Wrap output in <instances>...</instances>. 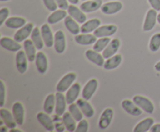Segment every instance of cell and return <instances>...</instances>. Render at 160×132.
<instances>
[{
    "instance_id": "obj_28",
    "label": "cell",
    "mask_w": 160,
    "mask_h": 132,
    "mask_svg": "<svg viewBox=\"0 0 160 132\" xmlns=\"http://www.w3.org/2000/svg\"><path fill=\"white\" fill-rule=\"evenodd\" d=\"M5 24L7 27L11 29H19L26 25V20L22 17L12 16L7 19L5 22Z\"/></svg>"
},
{
    "instance_id": "obj_48",
    "label": "cell",
    "mask_w": 160,
    "mask_h": 132,
    "mask_svg": "<svg viewBox=\"0 0 160 132\" xmlns=\"http://www.w3.org/2000/svg\"><path fill=\"white\" fill-rule=\"evenodd\" d=\"M10 132H20L21 130H17V129H14V128H12L10 129V130H9Z\"/></svg>"
},
{
    "instance_id": "obj_40",
    "label": "cell",
    "mask_w": 160,
    "mask_h": 132,
    "mask_svg": "<svg viewBox=\"0 0 160 132\" xmlns=\"http://www.w3.org/2000/svg\"><path fill=\"white\" fill-rule=\"evenodd\" d=\"M88 130V123L86 120H81L79 121L78 127L76 128V132H87Z\"/></svg>"
},
{
    "instance_id": "obj_15",
    "label": "cell",
    "mask_w": 160,
    "mask_h": 132,
    "mask_svg": "<svg viewBox=\"0 0 160 132\" xmlns=\"http://www.w3.org/2000/svg\"><path fill=\"white\" fill-rule=\"evenodd\" d=\"M67 99L66 96H64L63 93L57 92L56 94V107L55 111L59 116H62L65 113L66 106H67Z\"/></svg>"
},
{
    "instance_id": "obj_23",
    "label": "cell",
    "mask_w": 160,
    "mask_h": 132,
    "mask_svg": "<svg viewBox=\"0 0 160 132\" xmlns=\"http://www.w3.org/2000/svg\"><path fill=\"white\" fill-rule=\"evenodd\" d=\"M85 56L91 62L95 64L98 66H103L105 64L104 57L99 54V52L95 50H88L85 52Z\"/></svg>"
},
{
    "instance_id": "obj_25",
    "label": "cell",
    "mask_w": 160,
    "mask_h": 132,
    "mask_svg": "<svg viewBox=\"0 0 160 132\" xmlns=\"http://www.w3.org/2000/svg\"><path fill=\"white\" fill-rule=\"evenodd\" d=\"M102 6V0H91L81 5V9L84 12H92L98 10Z\"/></svg>"
},
{
    "instance_id": "obj_50",
    "label": "cell",
    "mask_w": 160,
    "mask_h": 132,
    "mask_svg": "<svg viewBox=\"0 0 160 132\" xmlns=\"http://www.w3.org/2000/svg\"><path fill=\"white\" fill-rule=\"evenodd\" d=\"M5 128H6V127H2L1 131H6V130H6V129H5Z\"/></svg>"
},
{
    "instance_id": "obj_39",
    "label": "cell",
    "mask_w": 160,
    "mask_h": 132,
    "mask_svg": "<svg viewBox=\"0 0 160 132\" xmlns=\"http://www.w3.org/2000/svg\"><path fill=\"white\" fill-rule=\"evenodd\" d=\"M43 2L45 7L49 11L54 12V11L57 10L58 5L56 0H43Z\"/></svg>"
},
{
    "instance_id": "obj_17",
    "label": "cell",
    "mask_w": 160,
    "mask_h": 132,
    "mask_svg": "<svg viewBox=\"0 0 160 132\" xmlns=\"http://www.w3.org/2000/svg\"><path fill=\"white\" fill-rule=\"evenodd\" d=\"M12 114L18 125H23L24 122V108L21 102H16L12 106Z\"/></svg>"
},
{
    "instance_id": "obj_36",
    "label": "cell",
    "mask_w": 160,
    "mask_h": 132,
    "mask_svg": "<svg viewBox=\"0 0 160 132\" xmlns=\"http://www.w3.org/2000/svg\"><path fill=\"white\" fill-rule=\"evenodd\" d=\"M110 41L111 39L109 38V37H100L99 40H97L94 44L93 50H95V51H98V52L103 51Z\"/></svg>"
},
{
    "instance_id": "obj_37",
    "label": "cell",
    "mask_w": 160,
    "mask_h": 132,
    "mask_svg": "<svg viewBox=\"0 0 160 132\" xmlns=\"http://www.w3.org/2000/svg\"><path fill=\"white\" fill-rule=\"evenodd\" d=\"M69 112L73 116L76 121H81L83 119V113L77 103H71L69 106Z\"/></svg>"
},
{
    "instance_id": "obj_32",
    "label": "cell",
    "mask_w": 160,
    "mask_h": 132,
    "mask_svg": "<svg viewBox=\"0 0 160 132\" xmlns=\"http://www.w3.org/2000/svg\"><path fill=\"white\" fill-rule=\"evenodd\" d=\"M122 61V56L121 54H115V55L112 56L111 57L108 58L106 61L105 62L104 67L105 69L106 70H112L114 68H117L119 65L121 64Z\"/></svg>"
},
{
    "instance_id": "obj_26",
    "label": "cell",
    "mask_w": 160,
    "mask_h": 132,
    "mask_svg": "<svg viewBox=\"0 0 160 132\" xmlns=\"http://www.w3.org/2000/svg\"><path fill=\"white\" fill-rule=\"evenodd\" d=\"M96 36L93 34H78L75 36L74 40L78 43L81 45H90L93 44L94 43L97 41Z\"/></svg>"
},
{
    "instance_id": "obj_7",
    "label": "cell",
    "mask_w": 160,
    "mask_h": 132,
    "mask_svg": "<svg viewBox=\"0 0 160 132\" xmlns=\"http://www.w3.org/2000/svg\"><path fill=\"white\" fill-rule=\"evenodd\" d=\"M98 88V81L95 79L89 80L84 85L82 91V97L86 100H89Z\"/></svg>"
},
{
    "instance_id": "obj_10",
    "label": "cell",
    "mask_w": 160,
    "mask_h": 132,
    "mask_svg": "<svg viewBox=\"0 0 160 132\" xmlns=\"http://www.w3.org/2000/svg\"><path fill=\"white\" fill-rule=\"evenodd\" d=\"M117 31V26L116 25H106L99 26L94 31V35L97 37H106L113 35Z\"/></svg>"
},
{
    "instance_id": "obj_13",
    "label": "cell",
    "mask_w": 160,
    "mask_h": 132,
    "mask_svg": "<svg viewBox=\"0 0 160 132\" xmlns=\"http://www.w3.org/2000/svg\"><path fill=\"white\" fill-rule=\"evenodd\" d=\"M41 33L45 46L47 48L52 47V45H54V36L48 24L42 25L41 27Z\"/></svg>"
},
{
    "instance_id": "obj_19",
    "label": "cell",
    "mask_w": 160,
    "mask_h": 132,
    "mask_svg": "<svg viewBox=\"0 0 160 132\" xmlns=\"http://www.w3.org/2000/svg\"><path fill=\"white\" fill-rule=\"evenodd\" d=\"M80 92H81L80 84L78 82L73 84L66 93V99H67V103L71 104L74 102V101L78 99V96H79Z\"/></svg>"
},
{
    "instance_id": "obj_5",
    "label": "cell",
    "mask_w": 160,
    "mask_h": 132,
    "mask_svg": "<svg viewBox=\"0 0 160 132\" xmlns=\"http://www.w3.org/2000/svg\"><path fill=\"white\" fill-rule=\"evenodd\" d=\"M55 51L58 54H62L66 49L65 34L62 30H58L54 36Z\"/></svg>"
},
{
    "instance_id": "obj_52",
    "label": "cell",
    "mask_w": 160,
    "mask_h": 132,
    "mask_svg": "<svg viewBox=\"0 0 160 132\" xmlns=\"http://www.w3.org/2000/svg\"><path fill=\"white\" fill-rule=\"evenodd\" d=\"M83 1H85V0H83Z\"/></svg>"
},
{
    "instance_id": "obj_6",
    "label": "cell",
    "mask_w": 160,
    "mask_h": 132,
    "mask_svg": "<svg viewBox=\"0 0 160 132\" xmlns=\"http://www.w3.org/2000/svg\"><path fill=\"white\" fill-rule=\"evenodd\" d=\"M112 117H113V110L111 108H106L103 110L99 121H98V127L102 130H105L111 124Z\"/></svg>"
},
{
    "instance_id": "obj_8",
    "label": "cell",
    "mask_w": 160,
    "mask_h": 132,
    "mask_svg": "<svg viewBox=\"0 0 160 132\" xmlns=\"http://www.w3.org/2000/svg\"><path fill=\"white\" fill-rule=\"evenodd\" d=\"M28 57L23 51H19L16 55V65L20 74L26 72L28 69Z\"/></svg>"
},
{
    "instance_id": "obj_11",
    "label": "cell",
    "mask_w": 160,
    "mask_h": 132,
    "mask_svg": "<svg viewBox=\"0 0 160 132\" xmlns=\"http://www.w3.org/2000/svg\"><path fill=\"white\" fill-rule=\"evenodd\" d=\"M0 44H1L2 48L7 50V51H12V52L19 51L21 48V45L19 43V42L6 37H2L1 40H0Z\"/></svg>"
},
{
    "instance_id": "obj_4",
    "label": "cell",
    "mask_w": 160,
    "mask_h": 132,
    "mask_svg": "<svg viewBox=\"0 0 160 132\" xmlns=\"http://www.w3.org/2000/svg\"><path fill=\"white\" fill-rule=\"evenodd\" d=\"M157 11L156 9H149L145 16V23L143 25L144 31H150L155 27L157 20Z\"/></svg>"
},
{
    "instance_id": "obj_46",
    "label": "cell",
    "mask_w": 160,
    "mask_h": 132,
    "mask_svg": "<svg viewBox=\"0 0 160 132\" xmlns=\"http://www.w3.org/2000/svg\"><path fill=\"white\" fill-rule=\"evenodd\" d=\"M155 68H156V71H159L160 72V61L158 62L157 64H156V65H155Z\"/></svg>"
},
{
    "instance_id": "obj_24",
    "label": "cell",
    "mask_w": 160,
    "mask_h": 132,
    "mask_svg": "<svg viewBox=\"0 0 160 132\" xmlns=\"http://www.w3.org/2000/svg\"><path fill=\"white\" fill-rule=\"evenodd\" d=\"M23 47H24V51L28 61L31 62L35 61L36 55H37V53H36L37 48L33 43L32 40H25L24 43H23Z\"/></svg>"
},
{
    "instance_id": "obj_35",
    "label": "cell",
    "mask_w": 160,
    "mask_h": 132,
    "mask_svg": "<svg viewBox=\"0 0 160 132\" xmlns=\"http://www.w3.org/2000/svg\"><path fill=\"white\" fill-rule=\"evenodd\" d=\"M56 107V95L49 94L44 102V110L48 114H51Z\"/></svg>"
},
{
    "instance_id": "obj_51",
    "label": "cell",
    "mask_w": 160,
    "mask_h": 132,
    "mask_svg": "<svg viewBox=\"0 0 160 132\" xmlns=\"http://www.w3.org/2000/svg\"><path fill=\"white\" fill-rule=\"evenodd\" d=\"M1 2H6V1H9V0H0Z\"/></svg>"
},
{
    "instance_id": "obj_43",
    "label": "cell",
    "mask_w": 160,
    "mask_h": 132,
    "mask_svg": "<svg viewBox=\"0 0 160 132\" xmlns=\"http://www.w3.org/2000/svg\"><path fill=\"white\" fill-rule=\"evenodd\" d=\"M57 2L58 7L61 9H68L69 4H68V0H56Z\"/></svg>"
},
{
    "instance_id": "obj_41",
    "label": "cell",
    "mask_w": 160,
    "mask_h": 132,
    "mask_svg": "<svg viewBox=\"0 0 160 132\" xmlns=\"http://www.w3.org/2000/svg\"><path fill=\"white\" fill-rule=\"evenodd\" d=\"M5 97H6V88L3 81H0V107H2L5 103Z\"/></svg>"
},
{
    "instance_id": "obj_47",
    "label": "cell",
    "mask_w": 160,
    "mask_h": 132,
    "mask_svg": "<svg viewBox=\"0 0 160 132\" xmlns=\"http://www.w3.org/2000/svg\"><path fill=\"white\" fill-rule=\"evenodd\" d=\"M69 2H70L71 4L73 5H76V4H78V2H79V0H68Z\"/></svg>"
},
{
    "instance_id": "obj_45",
    "label": "cell",
    "mask_w": 160,
    "mask_h": 132,
    "mask_svg": "<svg viewBox=\"0 0 160 132\" xmlns=\"http://www.w3.org/2000/svg\"><path fill=\"white\" fill-rule=\"evenodd\" d=\"M150 131L152 132H160V124H157L153 125L150 129Z\"/></svg>"
},
{
    "instance_id": "obj_31",
    "label": "cell",
    "mask_w": 160,
    "mask_h": 132,
    "mask_svg": "<svg viewBox=\"0 0 160 132\" xmlns=\"http://www.w3.org/2000/svg\"><path fill=\"white\" fill-rule=\"evenodd\" d=\"M154 124V120L153 118L148 117L146 119L143 120L141 122H139L137 125L135 126L134 129V132H146L151 129Z\"/></svg>"
},
{
    "instance_id": "obj_21",
    "label": "cell",
    "mask_w": 160,
    "mask_h": 132,
    "mask_svg": "<svg viewBox=\"0 0 160 132\" xmlns=\"http://www.w3.org/2000/svg\"><path fill=\"white\" fill-rule=\"evenodd\" d=\"M77 104L79 107V108L81 109V110L82 111L83 114L88 118L92 117L94 116V113H95V110H94L93 107H92L90 103L88 102V100L83 99H78L77 100Z\"/></svg>"
},
{
    "instance_id": "obj_12",
    "label": "cell",
    "mask_w": 160,
    "mask_h": 132,
    "mask_svg": "<svg viewBox=\"0 0 160 132\" xmlns=\"http://www.w3.org/2000/svg\"><path fill=\"white\" fill-rule=\"evenodd\" d=\"M123 110L131 116H139L142 113V110L135 103L129 99H124L121 103Z\"/></svg>"
},
{
    "instance_id": "obj_42",
    "label": "cell",
    "mask_w": 160,
    "mask_h": 132,
    "mask_svg": "<svg viewBox=\"0 0 160 132\" xmlns=\"http://www.w3.org/2000/svg\"><path fill=\"white\" fill-rule=\"evenodd\" d=\"M9 10L8 8H2L0 10V26L6 22V18L9 16Z\"/></svg>"
},
{
    "instance_id": "obj_22",
    "label": "cell",
    "mask_w": 160,
    "mask_h": 132,
    "mask_svg": "<svg viewBox=\"0 0 160 132\" xmlns=\"http://www.w3.org/2000/svg\"><path fill=\"white\" fill-rule=\"evenodd\" d=\"M37 119L38 122L46 129L48 131H53L55 128L54 124L48 113H45L43 112H40L38 113Z\"/></svg>"
},
{
    "instance_id": "obj_2",
    "label": "cell",
    "mask_w": 160,
    "mask_h": 132,
    "mask_svg": "<svg viewBox=\"0 0 160 132\" xmlns=\"http://www.w3.org/2000/svg\"><path fill=\"white\" fill-rule=\"evenodd\" d=\"M133 102H135L142 110L148 113H152L154 111V105L150 99L142 96H135L133 98Z\"/></svg>"
},
{
    "instance_id": "obj_29",
    "label": "cell",
    "mask_w": 160,
    "mask_h": 132,
    "mask_svg": "<svg viewBox=\"0 0 160 132\" xmlns=\"http://www.w3.org/2000/svg\"><path fill=\"white\" fill-rule=\"evenodd\" d=\"M76 120L70 114V112H66L62 115V123L67 128V130L70 132H73L76 130Z\"/></svg>"
},
{
    "instance_id": "obj_27",
    "label": "cell",
    "mask_w": 160,
    "mask_h": 132,
    "mask_svg": "<svg viewBox=\"0 0 160 132\" xmlns=\"http://www.w3.org/2000/svg\"><path fill=\"white\" fill-rule=\"evenodd\" d=\"M101 24V21L98 19H92L83 23L81 27V32L82 34H89V33L95 31L98 28Z\"/></svg>"
},
{
    "instance_id": "obj_20",
    "label": "cell",
    "mask_w": 160,
    "mask_h": 132,
    "mask_svg": "<svg viewBox=\"0 0 160 132\" xmlns=\"http://www.w3.org/2000/svg\"><path fill=\"white\" fill-rule=\"evenodd\" d=\"M0 116H1L2 120L4 121V124L9 128H15L17 127V123L16 122V120L14 118L13 114L10 113L6 109H1L0 110Z\"/></svg>"
},
{
    "instance_id": "obj_33",
    "label": "cell",
    "mask_w": 160,
    "mask_h": 132,
    "mask_svg": "<svg viewBox=\"0 0 160 132\" xmlns=\"http://www.w3.org/2000/svg\"><path fill=\"white\" fill-rule=\"evenodd\" d=\"M31 40H32L33 43H34L37 49H42L44 46V40L42 38L41 30H39L38 27H34L32 33H31Z\"/></svg>"
},
{
    "instance_id": "obj_38",
    "label": "cell",
    "mask_w": 160,
    "mask_h": 132,
    "mask_svg": "<svg viewBox=\"0 0 160 132\" xmlns=\"http://www.w3.org/2000/svg\"><path fill=\"white\" fill-rule=\"evenodd\" d=\"M160 48V33L154 34L152 37L149 43V49L152 52H156L159 51Z\"/></svg>"
},
{
    "instance_id": "obj_34",
    "label": "cell",
    "mask_w": 160,
    "mask_h": 132,
    "mask_svg": "<svg viewBox=\"0 0 160 132\" xmlns=\"http://www.w3.org/2000/svg\"><path fill=\"white\" fill-rule=\"evenodd\" d=\"M67 12L64 9L56 10L48 17V23L49 24H55L58 22L61 21L62 19H65L67 16Z\"/></svg>"
},
{
    "instance_id": "obj_18",
    "label": "cell",
    "mask_w": 160,
    "mask_h": 132,
    "mask_svg": "<svg viewBox=\"0 0 160 132\" xmlns=\"http://www.w3.org/2000/svg\"><path fill=\"white\" fill-rule=\"evenodd\" d=\"M67 10H68V12L70 16L73 17L78 23H84L86 22L87 16H86L85 14L84 13V12L81 9H80L79 8L75 6L74 5L72 4L70 6H69V8Z\"/></svg>"
},
{
    "instance_id": "obj_9",
    "label": "cell",
    "mask_w": 160,
    "mask_h": 132,
    "mask_svg": "<svg viewBox=\"0 0 160 132\" xmlns=\"http://www.w3.org/2000/svg\"><path fill=\"white\" fill-rule=\"evenodd\" d=\"M122 8H123V4L120 2L115 1L103 4L101 7V10L106 15H112L120 12Z\"/></svg>"
},
{
    "instance_id": "obj_30",
    "label": "cell",
    "mask_w": 160,
    "mask_h": 132,
    "mask_svg": "<svg viewBox=\"0 0 160 132\" xmlns=\"http://www.w3.org/2000/svg\"><path fill=\"white\" fill-rule=\"evenodd\" d=\"M64 23L67 29L73 35H78L81 32V27L79 26L76 20L72 16H67L64 20Z\"/></svg>"
},
{
    "instance_id": "obj_14",
    "label": "cell",
    "mask_w": 160,
    "mask_h": 132,
    "mask_svg": "<svg viewBox=\"0 0 160 132\" xmlns=\"http://www.w3.org/2000/svg\"><path fill=\"white\" fill-rule=\"evenodd\" d=\"M120 46V41L119 39L115 38L111 40L102 52V56L104 57V58L108 59L112 56L115 55L116 53L118 51Z\"/></svg>"
},
{
    "instance_id": "obj_16",
    "label": "cell",
    "mask_w": 160,
    "mask_h": 132,
    "mask_svg": "<svg viewBox=\"0 0 160 132\" xmlns=\"http://www.w3.org/2000/svg\"><path fill=\"white\" fill-rule=\"evenodd\" d=\"M35 65L38 71L40 74H45L48 69V59L45 53L38 52L35 58Z\"/></svg>"
},
{
    "instance_id": "obj_3",
    "label": "cell",
    "mask_w": 160,
    "mask_h": 132,
    "mask_svg": "<svg viewBox=\"0 0 160 132\" xmlns=\"http://www.w3.org/2000/svg\"><path fill=\"white\" fill-rule=\"evenodd\" d=\"M33 30H34V24L32 23H27L26 25L22 26L19 30L17 31L14 35V40L19 43L24 41L31 35Z\"/></svg>"
},
{
    "instance_id": "obj_44",
    "label": "cell",
    "mask_w": 160,
    "mask_h": 132,
    "mask_svg": "<svg viewBox=\"0 0 160 132\" xmlns=\"http://www.w3.org/2000/svg\"><path fill=\"white\" fill-rule=\"evenodd\" d=\"M152 7L156 11L160 10V0H148Z\"/></svg>"
},
{
    "instance_id": "obj_49",
    "label": "cell",
    "mask_w": 160,
    "mask_h": 132,
    "mask_svg": "<svg viewBox=\"0 0 160 132\" xmlns=\"http://www.w3.org/2000/svg\"><path fill=\"white\" fill-rule=\"evenodd\" d=\"M157 21H158V23L160 24V13L158 15V16H157Z\"/></svg>"
},
{
    "instance_id": "obj_1",
    "label": "cell",
    "mask_w": 160,
    "mask_h": 132,
    "mask_svg": "<svg viewBox=\"0 0 160 132\" xmlns=\"http://www.w3.org/2000/svg\"><path fill=\"white\" fill-rule=\"evenodd\" d=\"M76 78V74L73 72H70L64 75L58 82L57 85H56V90L60 93H64V92L67 91L70 87L73 85Z\"/></svg>"
}]
</instances>
